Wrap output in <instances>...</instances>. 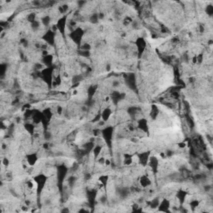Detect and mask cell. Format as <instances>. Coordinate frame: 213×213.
I'll return each instance as SVG.
<instances>
[{
    "label": "cell",
    "instance_id": "277c9868",
    "mask_svg": "<svg viewBox=\"0 0 213 213\" xmlns=\"http://www.w3.org/2000/svg\"><path fill=\"white\" fill-rule=\"evenodd\" d=\"M140 184L142 187H146L149 186L150 184H151V181H150L149 178H148L147 176H143V177H141Z\"/></svg>",
    "mask_w": 213,
    "mask_h": 213
},
{
    "label": "cell",
    "instance_id": "6da1fadb",
    "mask_svg": "<svg viewBox=\"0 0 213 213\" xmlns=\"http://www.w3.org/2000/svg\"><path fill=\"white\" fill-rule=\"evenodd\" d=\"M136 48H137V51H138V53L142 55V53L145 51L146 47H147V43L146 41L143 39H138L136 40Z\"/></svg>",
    "mask_w": 213,
    "mask_h": 213
},
{
    "label": "cell",
    "instance_id": "7a4b0ae2",
    "mask_svg": "<svg viewBox=\"0 0 213 213\" xmlns=\"http://www.w3.org/2000/svg\"><path fill=\"white\" fill-rule=\"evenodd\" d=\"M26 158H27L26 162L28 163V165L30 166H33L36 164V162L38 161V155L36 153L28 154V155H27Z\"/></svg>",
    "mask_w": 213,
    "mask_h": 213
},
{
    "label": "cell",
    "instance_id": "3957f363",
    "mask_svg": "<svg viewBox=\"0 0 213 213\" xmlns=\"http://www.w3.org/2000/svg\"><path fill=\"white\" fill-rule=\"evenodd\" d=\"M111 115H112V111L110 108H106V109H104V111L102 112V113L101 114L102 121H104V122L107 121V120L109 119V117H111Z\"/></svg>",
    "mask_w": 213,
    "mask_h": 213
}]
</instances>
